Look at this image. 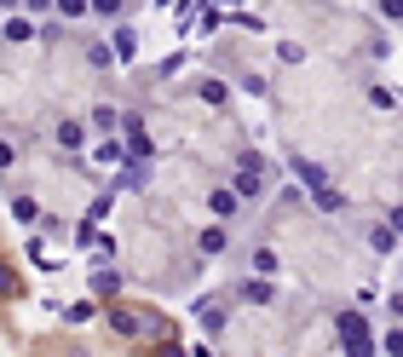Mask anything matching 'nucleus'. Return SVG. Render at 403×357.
I'll list each match as a JSON object with an SVG mask.
<instances>
[{"label": "nucleus", "mask_w": 403, "mask_h": 357, "mask_svg": "<svg viewBox=\"0 0 403 357\" xmlns=\"http://www.w3.org/2000/svg\"><path fill=\"white\" fill-rule=\"evenodd\" d=\"M340 340H346V357H375V334H369V323L358 312L340 317Z\"/></svg>", "instance_id": "f257e3e1"}, {"label": "nucleus", "mask_w": 403, "mask_h": 357, "mask_svg": "<svg viewBox=\"0 0 403 357\" xmlns=\"http://www.w3.org/2000/svg\"><path fill=\"white\" fill-rule=\"evenodd\" d=\"M294 173L305 178V190H311V196H317V190H329V173H322V167H311L305 156H294Z\"/></svg>", "instance_id": "f03ea898"}, {"label": "nucleus", "mask_w": 403, "mask_h": 357, "mask_svg": "<svg viewBox=\"0 0 403 357\" xmlns=\"http://www.w3.org/2000/svg\"><path fill=\"white\" fill-rule=\"evenodd\" d=\"M116 58H121V63L138 58V35H133V29H121V35H116Z\"/></svg>", "instance_id": "7ed1b4c3"}, {"label": "nucleus", "mask_w": 403, "mask_h": 357, "mask_svg": "<svg viewBox=\"0 0 403 357\" xmlns=\"http://www.w3.org/2000/svg\"><path fill=\"white\" fill-rule=\"evenodd\" d=\"M58 144H63V150H81V144H87V133H81L75 121H63V127H58Z\"/></svg>", "instance_id": "20e7f679"}, {"label": "nucleus", "mask_w": 403, "mask_h": 357, "mask_svg": "<svg viewBox=\"0 0 403 357\" xmlns=\"http://www.w3.org/2000/svg\"><path fill=\"white\" fill-rule=\"evenodd\" d=\"M231 196H260V173H248V167H242V173H236V190H231Z\"/></svg>", "instance_id": "39448f33"}, {"label": "nucleus", "mask_w": 403, "mask_h": 357, "mask_svg": "<svg viewBox=\"0 0 403 357\" xmlns=\"http://www.w3.org/2000/svg\"><path fill=\"white\" fill-rule=\"evenodd\" d=\"M254 271H260V277H277V254L260 248V254H254Z\"/></svg>", "instance_id": "423d86ee"}, {"label": "nucleus", "mask_w": 403, "mask_h": 357, "mask_svg": "<svg viewBox=\"0 0 403 357\" xmlns=\"http://www.w3.org/2000/svg\"><path fill=\"white\" fill-rule=\"evenodd\" d=\"M116 185H127V190H133V185H144V161H133V167H121V178H116Z\"/></svg>", "instance_id": "0eeeda50"}, {"label": "nucleus", "mask_w": 403, "mask_h": 357, "mask_svg": "<svg viewBox=\"0 0 403 357\" xmlns=\"http://www.w3.org/2000/svg\"><path fill=\"white\" fill-rule=\"evenodd\" d=\"M6 35H12V41H35V29H29L23 18H12V23H6Z\"/></svg>", "instance_id": "6e6552de"}, {"label": "nucleus", "mask_w": 403, "mask_h": 357, "mask_svg": "<svg viewBox=\"0 0 403 357\" xmlns=\"http://www.w3.org/2000/svg\"><path fill=\"white\" fill-rule=\"evenodd\" d=\"M214 207H219L225 219H231V214H236V196H231V190H214Z\"/></svg>", "instance_id": "1a4fd4ad"}, {"label": "nucleus", "mask_w": 403, "mask_h": 357, "mask_svg": "<svg viewBox=\"0 0 403 357\" xmlns=\"http://www.w3.org/2000/svg\"><path fill=\"white\" fill-rule=\"evenodd\" d=\"M202 323H207V329H219V323H225V305L207 300V305H202Z\"/></svg>", "instance_id": "9d476101"}, {"label": "nucleus", "mask_w": 403, "mask_h": 357, "mask_svg": "<svg viewBox=\"0 0 403 357\" xmlns=\"http://www.w3.org/2000/svg\"><path fill=\"white\" fill-rule=\"evenodd\" d=\"M242 294H248L254 305H265V300H271V283H248V288H242Z\"/></svg>", "instance_id": "9b49d317"}, {"label": "nucleus", "mask_w": 403, "mask_h": 357, "mask_svg": "<svg viewBox=\"0 0 403 357\" xmlns=\"http://www.w3.org/2000/svg\"><path fill=\"white\" fill-rule=\"evenodd\" d=\"M225 242H231V236H225V231H207V236H202V254H219Z\"/></svg>", "instance_id": "f8f14e48"}, {"label": "nucleus", "mask_w": 403, "mask_h": 357, "mask_svg": "<svg viewBox=\"0 0 403 357\" xmlns=\"http://www.w3.org/2000/svg\"><path fill=\"white\" fill-rule=\"evenodd\" d=\"M6 161H12V150H6V144H0V167H6Z\"/></svg>", "instance_id": "ddd939ff"}]
</instances>
